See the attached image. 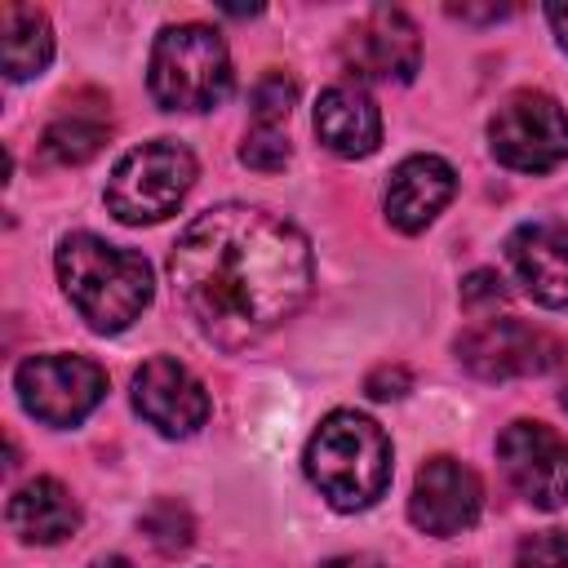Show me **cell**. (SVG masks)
Returning a JSON list of instances; mask_svg holds the SVG:
<instances>
[{
  "label": "cell",
  "instance_id": "obj_1",
  "mask_svg": "<svg viewBox=\"0 0 568 568\" xmlns=\"http://www.w3.org/2000/svg\"><path fill=\"white\" fill-rule=\"evenodd\" d=\"M169 275L195 328L235 351L284 324L306 302L311 244L271 209L217 204L178 235Z\"/></svg>",
  "mask_w": 568,
  "mask_h": 568
},
{
  "label": "cell",
  "instance_id": "obj_2",
  "mask_svg": "<svg viewBox=\"0 0 568 568\" xmlns=\"http://www.w3.org/2000/svg\"><path fill=\"white\" fill-rule=\"evenodd\" d=\"M58 280L80 311V320L98 333L129 328L151 302V266L142 253L115 248L89 231H75L58 244Z\"/></svg>",
  "mask_w": 568,
  "mask_h": 568
},
{
  "label": "cell",
  "instance_id": "obj_3",
  "mask_svg": "<svg viewBox=\"0 0 568 568\" xmlns=\"http://www.w3.org/2000/svg\"><path fill=\"white\" fill-rule=\"evenodd\" d=\"M302 462H306V479L337 510H364L390 484V439L373 417L355 408L328 413L306 439Z\"/></svg>",
  "mask_w": 568,
  "mask_h": 568
},
{
  "label": "cell",
  "instance_id": "obj_4",
  "mask_svg": "<svg viewBox=\"0 0 568 568\" xmlns=\"http://www.w3.org/2000/svg\"><path fill=\"white\" fill-rule=\"evenodd\" d=\"M146 84L164 111H213L231 93V53L204 22L164 27L151 44Z\"/></svg>",
  "mask_w": 568,
  "mask_h": 568
},
{
  "label": "cell",
  "instance_id": "obj_5",
  "mask_svg": "<svg viewBox=\"0 0 568 568\" xmlns=\"http://www.w3.org/2000/svg\"><path fill=\"white\" fill-rule=\"evenodd\" d=\"M191 182H195V155L173 138H155V142L133 146L111 169L106 209L129 226L160 222V217L178 213V204L186 200Z\"/></svg>",
  "mask_w": 568,
  "mask_h": 568
},
{
  "label": "cell",
  "instance_id": "obj_6",
  "mask_svg": "<svg viewBox=\"0 0 568 568\" xmlns=\"http://www.w3.org/2000/svg\"><path fill=\"white\" fill-rule=\"evenodd\" d=\"M488 146L515 173H546L568 160V111L550 93H510L488 120Z\"/></svg>",
  "mask_w": 568,
  "mask_h": 568
},
{
  "label": "cell",
  "instance_id": "obj_7",
  "mask_svg": "<svg viewBox=\"0 0 568 568\" xmlns=\"http://www.w3.org/2000/svg\"><path fill=\"white\" fill-rule=\"evenodd\" d=\"M22 408L44 426L84 422L106 395V373L84 355H31L13 373Z\"/></svg>",
  "mask_w": 568,
  "mask_h": 568
},
{
  "label": "cell",
  "instance_id": "obj_8",
  "mask_svg": "<svg viewBox=\"0 0 568 568\" xmlns=\"http://www.w3.org/2000/svg\"><path fill=\"white\" fill-rule=\"evenodd\" d=\"M457 359L484 382L537 377L564 359V342L524 320H479L457 337Z\"/></svg>",
  "mask_w": 568,
  "mask_h": 568
},
{
  "label": "cell",
  "instance_id": "obj_9",
  "mask_svg": "<svg viewBox=\"0 0 568 568\" xmlns=\"http://www.w3.org/2000/svg\"><path fill=\"white\" fill-rule=\"evenodd\" d=\"M497 462L528 506H568V439L546 422H510L497 439Z\"/></svg>",
  "mask_w": 568,
  "mask_h": 568
},
{
  "label": "cell",
  "instance_id": "obj_10",
  "mask_svg": "<svg viewBox=\"0 0 568 568\" xmlns=\"http://www.w3.org/2000/svg\"><path fill=\"white\" fill-rule=\"evenodd\" d=\"M484 510V484L479 475L457 457H430L408 497V519L430 537L466 532Z\"/></svg>",
  "mask_w": 568,
  "mask_h": 568
},
{
  "label": "cell",
  "instance_id": "obj_11",
  "mask_svg": "<svg viewBox=\"0 0 568 568\" xmlns=\"http://www.w3.org/2000/svg\"><path fill=\"white\" fill-rule=\"evenodd\" d=\"M133 408L160 435H195L209 422V390L204 382L178 364L173 355H155L133 373Z\"/></svg>",
  "mask_w": 568,
  "mask_h": 568
},
{
  "label": "cell",
  "instance_id": "obj_12",
  "mask_svg": "<svg viewBox=\"0 0 568 568\" xmlns=\"http://www.w3.org/2000/svg\"><path fill=\"white\" fill-rule=\"evenodd\" d=\"M342 58L359 80L404 84L422 67V40L404 9H373V13H364V22L351 27Z\"/></svg>",
  "mask_w": 568,
  "mask_h": 568
},
{
  "label": "cell",
  "instance_id": "obj_13",
  "mask_svg": "<svg viewBox=\"0 0 568 568\" xmlns=\"http://www.w3.org/2000/svg\"><path fill=\"white\" fill-rule=\"evenodd\" d=\"M457 191V173L448 160L439 155H408L395 164L390 182H386V222L404 235L422 231L435 222V213L453 200Z\"/></svg>",
  "mask_w": 568,
  "mask_h": 568
},
{
  "label": "cell",
  "instance_id": "obj_14",
  "mask_svg": "<svg viewBox=\"0 0 568 568\" xmlns=\"http://www.w3.org/2000/svg\"><path fill=\"white\" fill-rule=\"evenodd\" d=\"M506 257L541 306H568V235L550 222H524L506 240Z\"/></svg>",
  "mask_w": 568,
  "mask_h": 568
},
{
  "label": "cell",
  "instance_id": "obj_15",
  "mask_svg": "<svg viewBox=\"0 0 568 568\" xmlns=\"http://www.w3.org/2000/svg\"><path fill=\"white\" fill-rule=\"evenodd\" d=\"M315 133L342 160H364L382 142V115L359 84H333L315 102Z\"/></svg>",
  "mask_w": 568,
  "mask_h": 568
},
{
  "label": "cell",
  "instance_id": "obj_16",
  "mask_svg": "<svg viewBox=\"0 0 568 568\" xmlns=\"http://www.w3.org/2000/svg\"><path fill=\"white\" fill-rule=\"evenodd\" d=\"M9 528L22 541L53 546V541H67L80 528V506H75L71 488H62L58 479L40 475V479H27L9 497Z\"/></svg>",
  "mask_w": 568,
  "mask_h": 568
},
{
  "label": "cell",
  "instance_id": "obj_17",
  "mask_svg": "<svg viewBox=\"0 0 568 568\" xmlns=\"http://www.w3.org/2000/svg\"><path fill=\"white\" fill-rule=\"evenodd\" d=\"M111 138V111L98 93H75L44 129L40 151L53 164H84L102 151V142Z\"/></svg>",
  "mask_w": 568,
  "mask_h": 568
},
{
  "label": "cell",
  "instance_id": "obj_18",
  "mask_svg": "<svg viewBox=\"0 0 568 568\" xmlns=\"http://www.w3.org/2000/svg\"><path fill=\"white\" fill-rule=\"evenodd\" d=\"M53 58V27L36 4L0 9V62L9 80H31Z\"/></svg>",
  "mask_w": 568,
  "mask_h": 568
},
{
  "label": "cell",
  "instance_id": "obj_19",
  "mask_svg": "<svg viewBox=\"0 0 568 568\" xmlns=\"http://www.w3.org/2000/svg\"><path fill=\"white\" fill-rule=\"evenodd\" d=\"M293 102H297V84L284 71H266L248 93V115H253L248 129H284Z\"/></svg>",
  "mask_w": 568,
  "mask_h": 568
},
{
  "label": "cell",
  "instance_id": "obj_20",
  "mask_svg": "<svg viewBox=\"0 0 568 568\" xmlns=\"http://www.w3.org/2000/svg\"><path fill=\"white\" fill-rule=\"evenodd\" d=\"M142 532H146V541L160 550V555H178V550H186L191 546V515H186V506H178V501H155L146 515H142Z\"/></svg>",
  "mask_w": 568,
  "mask_h": 568
},
{
  "label": "cell",
  "instance_id": "obj_21",
  "mask_svg": "<svg viewBox=\"0 0 568 568\" xmlns=\"http://www.w3.org/2000/svg\"><path fill=\"white\" fill-rule=\"evenodd\" d=\"M288 133L284 129H248L244 133V146H240V160L257 173H275L288 164Z\"/></svg>",
  "mask_w": 568,
  "mask_h": 568
},
{
  "label": "cell",
  "instance_id": "obj_22",
  "mask_svg": "<svg viewBox=\"0 0 568 568\" xmlns=\"http://www.w3.org/2000/svg\"><path fill=\"white\" fill-rule=\"evenodd\" d=\"M519 568H568V537L564 532H532L519 546Z\"/></svg>",
  "mask_w": 568,
  "mask_h": 568
},
{
  "label": "cell",
  "instance_id": "obj_23",
  "mask_svg": "<svg viewBox=\"0 0 568 568\" xmlns=\"http://www.w3.org/2000/svg\"><path fill=\"white\" fill-rule=\"evenodd\" d=\"M462 302H466L470 311H497V306L506 302L501 275H497V271H470V275L462 280Z\"/></svg>",
  "mask_w": 568,
  "mask_h": 568
},
{
  "label": "cell",
  "instance_id": "obj_24",
  "mask_svg": "<svg viewBox=\"0 0 568 568\" xmlns=\"http://www.w3.org/2000/svg\"><path fill=\"white\" fill-rule=\"evenodd\" d=\"M408 368L404 364H382L377 373H368V382H364V390L373 395V399H399L404 390H408Z\"/></svg>",
  "mask_w": 568,
  "mask_h": 568
},
{
  "label": "cell",
  "instance_id": "obj_25",
  "mask_svg": "<svg viewBox=\"0 0 568 568\" xmlns=\"http://www.w3.org/2000/svg\"><path fill=\"white\" fill-rule=\"evenodd\" d=\"M546 18H550V27H555V40L568 49V0H555V4H546Z\"/></svg>",
  "mask_w": 568,
  "mask_h": 568
},
{
  "label": "cell",
  "instance_id": "obj_26",
  "mask_svg": "<svg viewBox=\"0 0 568 568\" xmlns=\"http://www.w3.org/2000/svg\"><path fill=\"white\" fill-rule=\"evenodd\" d=\"M324 568H382V564L368 559V555H342V559H328Z\"/></svg>",
  "mask_w": 568,
  "mask_h": 568
},
{
  "label": "cell",
  "instance_id": "obj_27",
  "mask_svg": "<svg viewBox=\"0 0 568 568\" xmlns=\"http://www.w3.org/2000/svg\"><path fill=\"white\" fill-rule=\"evenodd\" d=\"M93 568H133L124 555H102V559H93Z\"/></svg>",
  "mask_w": 568,
  "mask_h": 568
},
{
  "label": "cell",
  "instance_id": "obj_28",
  "mask_svg": "<svg viewBox=\"0 0 568 568\" xmlns=\"http://www.w3.org/2000/svg\"><path fill=\"white\" fill-rule=\"evenodd\" d=\"M559 404H564V408H568V386H564V395H559Z\"/></svg>",
  "mask_w": 568,
  "mask_h": 568
}]
</instances>
